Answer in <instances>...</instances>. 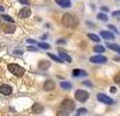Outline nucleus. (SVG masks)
<instances>
[{"mask_svg":"<svg viewBox=\"0 0 120 116\" xmlns=\"http://www.w3.org/2000/svg\"><path fill=\"white\" fill-rule=\"evenodd\" d=\"M101 11H103V12H108L109 8H108L107 6H103V7H101Z\"/></svg>","mask_w":120,"mask_h":116,"instance_id":"obj_35","label":"nucleus"},{"mask_svg":"<svg viewBox=\"0 0 120 116\" xmlns=\"http://www.w3.org/2000/svg\"><path fill=\"white\" fill-rule=\"evenodd\" d=\"M98 37H101L103 39H105V41H108V42H109V41H113L116 35H115L112 31H107V30H103V31H100V35H98Z\"/></svg>","mask_w":120,"mask_h":116,"instance_id":"obj_9","label":"nucleus"},{"mask_svg":"<svg viewBox=\"0 0 120 116\" xmlns=\"http://www.w3.org/2000/svg\"><path fill=\"white\" fill-rule=\"evenodd\" d=\"M1 30L7 34H12V33H15L16 27H15V23H10V24H7V26H3Z\"/></svg>","mask_w":120,"mask_h":116,"instance_id":"obj_11","label":"nucleus"},{"mask_svg":"<svg viewBox=\"0 0 120 116\" xmlns=\"http://www.w3.org/2000/svg\"><path fill=\"white\" fill-rule=\"evenodd\" d=\"M38 47L49 50V49H50V45H49V43H46V42H39V43H38Z\"/></svg>","mask_w":120,"mask_h":116,"instance_id":"obj_24","label":"nucleus"},{"mask_svg":"<svg viewBox=\"0 0 120 116\" xmlns=\"http://www.w3.org/2000/svg\"><path fill=\"white\" fill-rule=\"evenodd\" d=\"M116 1H119V0H116Z\"/></svg>","mask_w":120,"mask_h":116,"instance_id":"obj_40","label":"nucleus"},{"mask_svg":"<svg viewBox=\"0 0 120 116\" xmlns=\"http://www.w3.org/2000/svg\"><path fill=\"white\" fill-rule=\"evenodd\" d=\"M66 43V39L61 38V39H57V45H65Z\"/></svg>","mask_w":120,"mask_h":116,"instance_id":"obj_30","label":"nucleus"},{"mask_svg":"<svg viewBox=\"0 0 120 116\" xmlns=\"http://www.w3.org/2000/svg\"><path fill=\"white\" fill-rule=\"evenodd\" d=\"M82 84H84L85 86H89V88H92V86H93V84L90 82V81H84V82H82Z\"/></svg>","mask_w":120,"mask_h":116,"instance_id":"obj_32","label":"nucleus"},{"mask_svg":"<svg viewBox=\"0 0 120 116\" xmlns=\"http://www.w3.org/2000/svg\"><path fill=\"white\" fill-rule=\"evenodd\" d=\"M71 74H73V77H86L88 72H85L84 69H74Z\"/></svg>","mask_w":120,"mask_h":116,"instance_id":"obj_14","label":"nucleus"},{"mask_svg":"<svg viewBox=\"0 0 120 116\" xmlns=\"http://www.w3.org/2000/svg\"><path fill=\"white\" fill-rule=\"evenodd\" d=\"M60 86L62 89H65V90H70L71 89V82H69V81H61Z\"/></svg>","mask_w":120,"mask_h":116,"instance_id":"obj_19","label":"nucleus"},{"mask_svg":"<svg viewBox=\"0 0 120 116\" xmlns=\"http://www.w3.org/2000/svg\"><path fill=\"white\" fill-rule=\"evenodd\" d=\"M117 19H119V20H120V16H119V18H117Z\"/></svg>","mask_w":120,"mask_h":116,"instance_id":"obj_39","label":"nucleus"},{"mask_svg":"<svg viewBox=\"0 0 120 116\" xmlns=\"http://www.w3.org/2000/svg\"><path fill=\"white\" fill-rule=\"evenodd\" d=\"M20 1V4H23V6H30V1L28 0H19Z\"/></svg>","mask_w":120,"mask_h":116,"instance_id":"obj_33","label":"nucleus"},{"mask_svg":"<svg viewBox=\"0 0 120 116\" xmlns=\"http://www.w3.org/2000/svg\"><path fill=\"white\" fill-rule=\"evenodd\" d=\"M58 57H60V58H61V60H62L64 62H68V64H70V62H73V60H71V57H70L69 54H68V53H65L64 50H61V51H60V55H58Z\"/></svg>","mask_w":120,"mask_h":116,"instance_id":"obj_12","label":"nucleus"},{"mask_svg":"<svg viewBox=\"0 0 120 116\" xmlns=\"http://www.w3.org/2000/svg\"><path fill=\"white\" fill-rule=\"evenodd\" d=\"M27 50H28V51H38V47H37V46L34 45V46H28Z\"/></svg>","mask_w":120,"mask_h":116,"instance_id":"obj_29","label":"nucleus"},{"mask_svg":"<svg viewBox=\"0 0 120 116\" xmlns=\"http://www.w3.org/2000/svg\"><path fill=\"white\" fill-rule=\"evenodd\" d=\"M115 61H117V62H120V57H116V58H115Z\"/></svg>","mask_w":120,"mask_h":116,"instance_id":"obj_38","label":"nucleus"},{"mask_svg":"<svg viewBox=\"0 0 120 116\" xmlns=\"http://www.w3.org/2000/svg\"><path fill=\"white\" fill-rule=\"evenodd\" d=\"M109 90H111L112 93H115V92H116V88H115V86H111V89H109Z\"/></svg>","mask_w":120,"mask_h":116,"instance_id":"obj_36","label":"nucleus"},{"mask_svg":"<svg viewBox=\"0 0 120 116\" xmlns=\"http://www.w3.org/2000/svg\"><path fill=\"white\" fill-rule=\"evenodd\" d=\"M55 88V82L51 80H46V82L43 84V89L45 90H53Z\"/></svg>","mask_w":120,"mask_h":116,"instance_id":"obj_16","label":"nucleus"},{"mask_svg":"<svg viewBox=\"0 0 120 116\" xmlns=\"http://www.w3.org/2000/svg\"><path fill=\"white\" fill-rule=\"evenodd\" d=\"M57 116H69V113H66L65 111H62V109H58V112H57Z\"/></svg>","mask_w":120,"mask_h":116,"instance_id":"obj_28","label":"nucleus"},{"mask_svg":"<svg viewBox=\"0 0 120 116\" xmlns=\"http://www.w3.org/2000/svg\"><path fill=\"white\" fill-rule=\"evenodd\" d=\"M31 14L33 12H31V10L28 7H23L22 10L18 12V16L20 18V19H28V18L31 16Z\"/></svg>","mask_w":120,"mask_h":116,"instance_id":"obj_7","label":"nucleus"},{"mask_svg":"<svg viewBox=\"0 0 120 116\" xmlns=\"http://www.w3.org/2000/svg\"><path fill=\"white\" fill-rule=\"evenodd\" d=\"M0 19L4 20V22H7V23H15L14 18L10 16V15H7V14H3V12H1V15H0Z\"/></svg>","mask_w":120,"mask_h":116,"instance_id":"obj_17","label":"nucleus"},{"mask_svg":"<svg viewBox=\"0 0 120 116\" xmlns=\"http://www.w3.org/2000/svg\"><path fill=\"white\" fill-rule=\"evenodd\" d=\"M4 10H6V7H3V6H0V12H4Z\"/></svg>","mask_w":120,"mask_h":116,"instance_id":"obj_37","label":"nucleus"},{"mask_svg":"<svg viewBox=\"0 0 120 116\" xmlns=\"http://www.w3.org/2000/svg\"><path fill=\"white\" fill-rule=\"evenodd\" d=\"M113 81H115L116 84H117V85H120V72H119V73H117V74H116V76L113 77Z\"/></svg>","mask_w":120,"mask_h":116,"instance_id":"obj_27","label":"nucleus"},{"mask_svg":"<svg viewBox=\"0 0 120 116\" xmlns=\"http://www.w3.org/2000/svg\"><path fill=\"white\" fill-rule=\"evenodd\" d=\"M93 51H94V53H97V54H103L104 51H105V47L101 46V45H96V46L93 47Z\"/></svg>","mask_w":120,"mask_h":116,"instance_id":"obj_21","label":"nucleus"},{"mask_svg":"<svg viewBox=\"0 0 120 116\" xmlns=\"http://www.w3.org/2000/svg\"><path fill=\"white\" fill-rule=\"evenodd\" d=\"M7 69H8V72L11 73V74L16 76V77H20V76L24 74V69L20 65H18V64H8Z\"/></svg>","mask_w":120,"mask_h":116,"instance_id":"obj_2","label":"nucleus"},{"mask_svg":"<svg viewBox=\"0 0 120 116\" xmlns=\"http://www.w3.org/2000/svg\"><path fill=\"white\" fill-rule=\"evenodd\" d=\"M12 93V86L8 84H1L0 85V94L3 96H10Z\"/></svg>","mask_w":120,"mask_h":116,"instance_id":"obj_8","label":"nucleus"},{"mask_svg":"<svg viewBox=\"0 0 120 116\" xmlns=\"http://www.w3.org/2000/svg\"><path fill=\"white\" fill-rule=\"evenodd\" d=\"M119 16H120V11H113L112 12V18H116V19H117Z\"/></svg>","mask_w":120,"mask_h":116,"instance_id":"obj_31","label":"nucleus"},{"mask_svg":"<svg viewBox=\"0 0 120 116\" xmlns=\"http://www.w3.org/2000/svg\"><path fill=\"white\" fill-rule=\"evenodd\" d=\"M74 108H76V104H74V101L70 100V99H65L62 103H61V107H60V109L65 111L66 113H70Z\"/></svg>","mask_w":120,"mask_h":116,"instance_id":"obj_3","label":"nucleus"},{"mask_svg":"<svg viewBox=\"0 0 120 116\" xmlns=\"http://www.w3.org/2000/svg\"><path fill=\"white\" fill-rule=\"evenodd\" d=\"M62 24L66 26V27H69V28H77L78 24H80V20H78V18L76 15L66 12V14L62 15Z\"/></svg>","mask_w":120,"mask_h":116,"instance_id":"obj_1","label":"nucleus"},{"mask_svg":"<svg viewBox=\"0 0 120 116\" xmlns=\"http://www.w3.org/2000/svg\"><path fill=\"white\" fill-rule=\"evenodd\" d=\"M107 47H108L109 50H113V51H116V53H119V54H120V45L108 42V43H107Z\"/></svg>","mask_w":120,"mask_h":116,"instance_id":"obj_18","label":"nucleus"},{"mask_svg":"<svg viewBox=\"0 0 120 116\" xmlns=\"http://www.w3.org/2000/svg\"><path fill=\"white\" fill-rule=\"evenodd\" d=\"M97 100L100 101V103H103V104H107V105H112L115 103L113 100L111 99L109 96H107V94H104V93H97Z\"/></svg>","mask_w":120,"mask_h":116,"instance_id":"obj_5","label":"nucleus"},{"mask_svg":"<svg viewBox=\"0 0 120 116\" xmlns=\"http://www.w3.org/2000/svg\"><path fill=\"white\" fill-rule=\"evenodd\" d=\"M50 66V61H46V60H41L38 62V69L39 70H46V69H49Z\"/></svg>","mask_w":120,"mask_h":116,"instance_id":"obj_15","label":"nucleus"},{"mask_svg":"<svg viewBox=\"0 0 120 116\" xmlns=\"http://www.w3.org/2000/svg\"><path fill=\"white\" fill-rule=\"evenodd\" d=\"M55 4H57V6H60L61 8L68 10V8H70V7H71V1H70V0H55Z\"/></svg>","mask_w":120,"mask_h":116,"instance_id":"obj_10","label":"nucleus"},{"mask_svg":"<svg viewBox=\"0 0 120 116\" xmlns=\"http://www.w3.org/2000/svg\"><path fill=\"white\" fill-rule=\"evenodd\" d=\"M47 57H49L50 60H53V61H55V62H58V64H62V60H61L60 57H58V55H55V54H51V53H49V54H47Z\"/></svg>","mask_w":120,"mask_h":116,"instance_id":"obj_22","label":"nucleus"},{"mask_svg":"<svg viewBox=\"0 0 120 116\" xmlns=\"http://www.w3.org/2000/svg\"><path fill=\"white\" fill-rule=\"evenodd\" d=\"M88 38L90 39V41H93V42H96V43H100V37L98 35H96V34H88Z\"/></svg>","mask_w":120,"mask_h":116,"instance_id":"obj_23","label":"nucleus"},{"mask_svg":"<svg viewBox=\"0 0 120 116\" xmlns=\"http://www.w3.org/2000/svg\"><path fill=\"white\" fill-rule=\"evenodd\" d=\"M85 113H88V109H86V108H80V109L77 111V115H78V116L85 115Z\"/></svg>","mask_w":120,"mask_h":116,"instance_id":"obj_26","label":"nucleus"},{"mask_svg":"<svg viewBox=\"0 0 120 116\" xmlns=\"http://www.w3.org/2000/svg\"><path fill=\"white\" fill-rule=\"evenodd\" d=\"M74 97H76L77 101H80V103H85V101L89 99V93H88L86 90H84V89H77L76 93H74Z\"/></svg>","mask_w":120,"mask_h":116,"instance_id":"obj_4","label":"nucleus"},{"mask_svg":"<svg viewBox=\"0 0 120 116\" xmlns=\"http://www.w3.org/2000/svg\"><path fill=\"white\" fill-rule=\"evenodd\" d=\"M108 28H109V31H112V33H113L115 35H116V34L119 33V30H117V28L115 27L113 24H108Z\"/></svg>","mask_w":120,"mask_h":116,"instance_id":"obj_25","label":"nucleus"},{"mask_svg":"<svg viewBox=\"0 0 120 116\" xmlns=\"http://www.w3.org/2000/svg\"><path fill=\"white\" fill-rule=\"evenodd\" d=\"M26 41H27L28 45H37V42H35L34 39H26Z\"/></svg>","mask_w":120,"mask_h":116,"instance_id":"obj_34","label":"nucleus"},{"mask_svg":"<svg viewBox=\"0 0 120 116\" xmlns=\"http://www.w3.org/2000/svg\"><path fill=\"white\" fill-rule=\"evenodd\" d=\"M31 111H33L34 113H42L45 111V107H43V104H41V103H35V104L33 105Z\"/></svg>","mask_w":120,"mask_h":116,"instance_id":"obj_13","label":"nucleus"},{"mask_svg":"<svg viewBox=\"0 0 120 116\" xmlns=\"http://www.w3.org/2000/svg\"><path fill=\"white\" fill-rule=\"evenodd\" d=\"M89 61L92 62V64H105V62L108 61V58L103 54H97V55H93L89 58Z\"/></svg>","mask_w":120,"mask_h":116,"instance_id":"obj_6","label":"nucleus"},{"mask_svg":"<svg viewBox=\"0 0 120 116\" xmlns=\"http://www.w3.org/2000/svg\"><path fill=\"white\" fill-rule=\"evenodd\" d=\"M96 18H97V20H101V22H108V15L105 12H98Z\"/></svg>","mask_w":120,"mask_h":116,"instance_id":"obj_20","label":"nucleus"}]
</instances>
